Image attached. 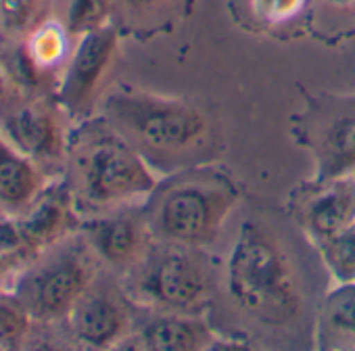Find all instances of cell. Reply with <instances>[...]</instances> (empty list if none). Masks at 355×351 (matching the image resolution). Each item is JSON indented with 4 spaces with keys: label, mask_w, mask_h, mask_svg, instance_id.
<instances>
[{
    "label": "cell",
    "mask_w": 355,
    "mask_h": 351,
    "mask_svg": "<svg viewBox=\"0 0 355 351\" xmlns=\"http://www.w3.org/2000/svg\"><path fill=\"white\" fill-rule=\"evenodd\" d=\"M230 224L209 322L226 345L313 349L318 305L330 286L318 247L286 207L249 203Z\"/></svg>",
    "instance_id": "1"
},
{
    "label": "cell",
    "mask_w": 355,
    "mask_h": 351,
    "mask_svg": "<svg viewBox=\"0 0 355 351\" xmlns=\"http://www.w3.org/2000/svg\"><path fill=\"white\" fill-rule=\"evenodd\" d=\"M98 115L157 176L214 163L222 153L218 117L191 99L117 86L101 99Z\"/></svg>",
    "instance_id": "2"
},
{
    "label": "cell",
    "mask_w": 355,
    "mask_h": 351,
    "mask_svg": "<svg viewBox=\"0 0 355 351\" xmlns=\"http://www.w3.org/2000/svg\"><path fill=\"white\" fill-rule=\"evenodd\" d=\"M63 178L82 218L142 205L159 185L153 167L101 115L73 128Z\"/></svg>",
    "instance_id": "3"
},
{
    "label": "cell",
    "mask_w": 355,
    "mask_h": 351,
    "mask_svg": "<svg viewBox=\"0 0 355 351\" xmlns=\"http://www.w3.org/2000/svg\"><path fill=\"white\" fill-rule=\"evenodd\" d=\"M241 201L236 178L214 161L165 176L142 209L155 241L211 249L241 209Z\"/></svg>",
    "instance_id": "4"
},
{
    "label": "cell",
    "mask_w": 355,
    "mask_h": 351,
    "mask_svg": "<svg viewBox=\"0 0 355 351\" xmlns=\"http://www.w3.org/2000/svg\"><path fill=\"white\" fill-rule=\"evenodd\" d=\"M121 282L144 311L207 314L218 286V257L209 249L157 241Z\"/></svg>",
    "instance_id": "5"
},
{
    "label": "cell",
    "mask_w": 355,
    "mask_h": 351,
    "mask_svg": "<svg viewBox=\"0 0 355 351\" xmlns=\"http://www.w3.org/2000/svg\"><path fill=\"white\" fill-rule=\"evenodd\" d=\"M101 270L98 257L82 232H76L34 255L11 291L36 324H65Z\"/></svg>",
    "instance_id": "6"
},
{
    "label": "cell",
    "mask_w": 355,
    "mask_h": 351,
    "mask_svg": "<svg viewBox=\"0 0 355 351\" xmlns=\"http://www.w3.org/2000/svg\"><path fill=\"white\" fill-rule=\"evenodd\" d=\"M291 134L307 151L311 178H340L355 173V92H305L291 119Z\"/></svg>",
    "instance_id": "7"
},
{
    "label": "cell",
    "mask_w": 355,
    "mask_h": 351,
    "mask_svg": "<svg viewBox=\"0 0 355 351\" xmlns=\"http://www.w3.org/2000/svg\"><path fill=\"white\" fill-rule=\"evenodd\" d=\"M55 94L17 90L0 107V134L49 176H63L73 128Z\"/></svg>",
    "instance_id": "8"
},
{
    "label": "cell",
    "mask_w": 355,
    "mask_h": 351,
    "mask_svg": "<svg viewBox=\"0 0 355 351\" xmlns=\"http://www.w3.org/2000/svg\"><path fill=\"white\" fill-rule=\"evenodd\" d=\"M142 311L144 309H140L128 295L121 278L103 268L71 309L65 326L69 336L82 347H123Z\"/></svg>",
    "instance_id": "9"
},
{
    "label": "cell",
    "mask_w": 355,
    "mask_h": 351,
    "mask_svg": "<svg viewBox=\"0 0 355 351\" xmlns=\"http://www.w3.org/2000/svg\"><path fill=\"white\" fill-rule=\"evenodd\" d=\"M117 51L119 28L115 24L78 38L55 92V99L71 119L84 121L92 117V111L101 101L103 84L107 82L117 59Z\"/></svg>",
    "instance_id": "10"
},
{
    "label": "cell",
    "mask_w": 355,
    "mask_h": 351,
    "mask_svg": "<svg viewBox=\"0 0 355 351\" xmlns=\"http://www.w3.org/2000/svg\"><path fill=\"white\" fill-rule=\"evenodd\" d=\"M286 212L318 247L355 224V173L340 178H309L288 195Z\"/></svg>",
    "instance_id": "11"
},
{
    "label": "cell",
    "mask_w": 355,
    "mask_h": 351,
    "mask_svg": "<svg viewBox=\"0 0 355 351\" xmlns=\"http://www.w3.org/2000/svg\"><path fill=\"white\" fill-rule=\"evenodd\" d=\"M142 205H130L84 218L80 228L101 266L119 278L136 268L157 243Z\"/></svg>",
    "instance_id": "12"
},
{
    "label": "cell",
    "mask_w": 355,
    "mask_h": 351,
    "mask_svg": "<svg viewBox=\"0 0 355 351\" xmlns=\"http://www.w3.org/2000/svg\"><path fill=\"white\" fill-rule=\"evenodd\" d=\"M224 345L222 334L214 328L207 314L142 311L123 347L146 351H201Z\"/></svg>",
    "instance_id": "13"
},
{
    "label": "cell",
    "mask_w": 355,
    "mask_h": 351,
    "mask_svg": "<svg viewBox=\"0 0 355 351\" xmlns=\"http://www.w3.org/2000/svg\"><path fill=\"white\" fill-rule=\"evenodd\" d=\"M15 218L19 222L24 243L34 255L80 232L84 222L63 176L53 178L42 195Z\"/></svg>",
    "instance_id": "14"
},
{
    "label": "cell",
    "mask_w": 355,
    "mask_h": 351,
    "mask_svg": "<svg viewBox=\"0 0 355 351\" xmlns=\"http://www.w3.org/2000/svg\"><path fill=\"white\" fill-rule=\"evenodd\" d=\"M51 180L53 176L0 134V212L9 216L24 214Z\"/></svg>",
    "instance_id": "15"
},
{
    "label": "cell",
    "mask_w": 355,
    "mask_h": 351,
    "mask_svg": "<svg viewBox=\"0 0 355 351\" xmlns=\"http://www.w3.org/2000/svg\"><path fill=\"white\" fill-rule=\"evenodd\" d=\"M313 349L355 351V282L326 289L315 314Z\"/></svg>",
    "instance_id": "16"
},
{
    "label": "cell",
    "mask_w": 355,
    "mask_h": 351,
    "mask_svg": "<svg viewBox=\"0 0 355 351\" xmlns=\"http://www.w3.org/2000/svg\"><path fill=\"white\" fill-rule=\"evenodd\" d=\"M193 0H111L113 17L138 34H155L189 13Z\"/></svg>",
    "instance_id": "17"
},
{
    "label": "cell",
    "mask_w": 355,
    "mask_h": 351,
    "mask_svg": "<svg viewBox=\"0 0 355 351\" xmlns=\"http://www.w3.org/2000/svg\"><path fill=\"white\" fill-rule=\"evenodd\" d=\"M71 38L73 36L67 32L65 24L49 19L36 32H32L21 44H24L28 57L32 59V63L40 71L59 80L61 71L71 55V49H69Z\"/></svg>",
    "instance_id": "18"
},
{
    "label": "cell",
    "mask_w": 355,
    "mask_h": 351,
    "mask_svg": "<svg viewBox=\"0 0 355 351\" xmlns=\"http://www.w3.org/2000/svg\"><path fill=\"white\" fill-rule=\"evenodd\" d=\"M51 0H0V30L11 40L24 42L49 22Z\"/></svg>",
    "instance_id": "19"
},
{
    "label": "cell",
    "mask_w": 355,
    "mask_h": 351,
    "mask_svg": "<svg viewBox=\"0 0 355 351\" xmlns=\"http://www.w3.org/2000/svg\"><path fill=\"white\" fill-rule=\"evenodd\" d=\"M330 284L355 282V224L318 245Z\"/></svg>",
    "instance_id": "20"
},
{
    "label": "cell",
    "mask_w": 355,
    "mask_h": 351,
    "mask_svg": "<svg viewBox=\"0 0 355 351\" xmlns=\"http://www.w3.org/2000/svg\"><path fill=\"white\" fill-rule=\"evenodd\" d=\"M34 320L13 291H0V349L21 347Z\"/></svg>",
    "instance_id": "21"
},
{
    "label": "cell",
    "mask_w": 355,
    "mask_h": 351,
    "mask_svg": "<svg viewBox=\"0 0 355 351\" xmlns=\"http://www.w3.org/2000/svg\"><path fill=\"white\" fill-rule=\"evenodd\" d=\"M113 24L111 0H71L67 7L65 28L73 38Z\"/></svg>",
    "instance_id": "22"
},
{
    "label": "cell",
    "mask_w": 355,
    "mask_h": 351,
    "mask_svg": "<svg viewBox=\"0 0 355 351\" xmlns=\"http://www.w3.org/2000/svg\"><path fill=\"white\" fill-rule=\"evenodd\" d=\"M251 17L266 30H278L297 22L309 0H247Z\"/></svg>",
    "instance_id": "23"
},
{
    "label": "cell",
    "mask_w": 355,
    "mask_h": 351,
    "mask_svg": "<svg viewBox=\"0 0 355 351\" xmlns=\"http://www.w3.org/2000/svg\"><path fill=\"white\" fill-rule=\"evenodd\" d=\"M17 90H19V88H17V84H15L11 71H9V67H7L3 61H0V107H3Z\"/></svg>",
    "instance_id": "24"
},
{
    "label": "cell",
    "mask_w": 355,
    "mask_h": 351,
    "mask_svg": "<svg viewBox=\"0 0 355 351\" xmlns=\"http://www.w3.org/2000/svg\"><path fill=\"white\" fill-rule=\"evenodd\" d=\"M322 3L332 11H340V13L355 11V0H322Z\"/></svg>",
    "instance_id": "25"
}]
</instances>
